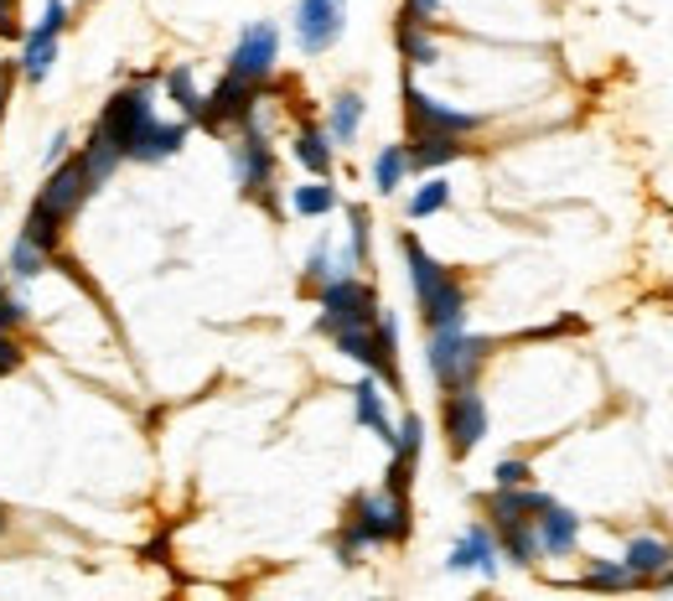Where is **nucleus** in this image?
I'll use <instances>...</instances> for the list:
<instances>
[{"label":"nucleus","mask_w":673,"mask_h":601,"mask_svg":"<svg viewBox=\"0 0 673 601\" xmlns=\"http://www.w3.org/2000/svg\"><path fill=\"white\" fill-rule=\"evenodd\" d=\"M410 539V493H389V487H378V493H358L348 509V524L337 534V560L342 565H358V555L368 550V545H404Z\"/></svg>","instance_id":"1"},{"label":"nucleus","mask_w":673,"mask_h":601,"mask_svg":"<svg viewBox=\"0 0 673 601\" xmlns=\"http://www.w3.org/2000/svg\"><path fill=\"white\" fill-rule=\"evenodd\" d=\"M399 250H404V265H410V285H415V300H419L425 327H430V332H456V327H466V285H462V276L445 270L441 259L430 255L415 233H404Z\"/></svg>","instance_id":"2"},{"label":"nucleus","mask_w":673,"mask_h":601,"mask_svg":"<svg viewBox=\"0 0 673 601\" xmlns=\"http://www.w3.org/2000/svg\"><path fill=\"white\" fill-rule=\"evenodd\" d=\"M332 343H337L342 358L363 363L378 384L399 389V322L389 311H378V322H368V327H342V332H332Z\"/></svg>","instance_id":"3"},{"label":"nucleus","mask_w":673,"mask_h":601,"mask_svg":"<svg viewBox=\"0 0 673 601\" xmlns=\"http://www.w3.org/2000/svg\"><path fill=\"white\" fill-rule=\"evenodd\" d=\"M488 353H492V337H471L466 327H456V332H430L425 363H430V373H436L441 394H451V389L477 384V373H482V363H488Z\"/></svg>","instance_id":"4"},{"label":"nucleus","mask_w":673,"mask_h":601,"mask_svg":"<svg viewBox=\"0 0 673 601\" xmlns=\"http://www.w3.org/2000/svg\"><path fill=\"white\" fill-rule=\"evenodd\" d=\"M316 300H322V317H316V332H342V327H368L378 322V296H373V285H363L358 276H337L326 280L322 291H316Z\"/></svg>","instance_id":"5"},{"label":"nucleus","mask_w":673,"mask_h":601,"mask_svg":"<svg viewBox=\"0 0 673 601\" xmlns=\"http://www.w3.org/2000/svg\"><path fill=\"white\" fill-rule=\"evenodd\" d=\"M156 84L151 78H135L130 89H119L109 104H104V115L93 119V130H104V136L115 140L119 151H125V162H130V145H135V136L156 119Z\"/></svg>","instance_id":"6"},{"label":"nucleus","mask_w":673,"mask_h":601,"mask_svg":"<svg viewBox=\"0 0 673 601\" xmlns=\"http://www.w3.org/2000/svg\"><path fill=\"white\" fill-rule=\"evenodd\" d=\"M229 162H233V177H238V192L244 197H264V187L275 182V151H270V140L259 130V119L238 125V136L229 140Z\"/></svg>","instance_id":"7"},{"label":"nucleus","mask_w":673,"mask_h":601,"mask_svg":"<svg viewBox=\"0 0 673 601\" xmlns=\"http://www.w3.org/2000/svg\"><path fill=\"white\" fill-rule=\"evenodd\" d=\"M404 125H410V136H471V130H482V115H466V110H451L441 99H430V93H419L410 78H404Z\"/></svg>","instance_id":"8"},{"label":"nucleus","mask_w":673,"mask_h":601,"mask_svg":"<svg viewBox=\"0 0 673 601\" xmlns=\"http://www.w3.org/2000/svg\"><path fill=\"white\" fill-rule=\"evenodd\" d=\"M280 63V26L275 22H249L244 37L233 42L229 52V73L244 78V84H270Z\"/></svg>","instance_id":"9"},{"label":"nucleus","mask_w":673,"mask_h":601,"mask_svg":"<svg viewBox=\"0 0 673 601\" xmlns=\"http://www.w3.org/2000/svg\"><path fill=\"white\" fill-rule=\"evenodd\" d=\"M441 425H445V440H451V457L477 451V440L488 436V399L477 394V384H466V389H451V394H445Z\"/></svg>","instance_id":"10"},{"label":"nucleus","mask_w":673,"mask_h":601,"mask_svg":"<svg viewBox=\"0 0 673 601\" xmlns=\"http://www.w3.org/2000/svg\"><path fill=\"white\" fill-rule=\"evenodd\" d=\"M342 26H348V0H301L296 5V42L306 57H322L342 42Z\"/></svg>","instance_id":"11"},{"label":"nucleus","mask_w":673,"mask_h":601,"mask_svg":"<svg viewBox=\"0 0 673 601\" xmlns=\"http://www.w3.org/2000/svg\"><path fill=\"white\" fill-rule=\"evenodd\" d=\"M497 529L492 524H466V534L451 545V555H445V571H482V576H497Z\"/></svg>","instance_id":"12"},{"label":"nucleus","mask_w":673,"mask_h":601,"mask_svg":"<svg viewBox=\"0 0 673 601\" xmlns=\"http://www.w3.org/2000/svg\"><path fill=\"white\" fill-rule=\"evenodd\" d=\"M482 503H488L492 529H503V524H523V519H539V513L549 509L555 498H549V493H539L534 483H523V487H492Z\"/></svg>","instance_id":"13"},{"label":"nucleus","mask_w":673,"mask_h":601,"mask_svg":"<svg viewBox=\"0 0 673 601\" xmlns=\"http://www.w3.org/2000/svg\"><path fill=\"white\" fill-rule=\"evenodd\" d=\"M182 140H186V119H151L145 130L135 136V145H130V162H145V166H156V162H171L177 151H182Z\"/></svg>","instance_id":"14"},{"label":"nucleus","mask_w":673,"mask_h":601,"mask_svg":"<svg viewBox=\"0 0 673 601\" xmlns=\"http://www.w3.org/2000/svg\"><path fill=\"white\" fill-rule=\"evenodd\" d=\"M622 565L637 576V586H652L673 565V545L669 539H652V534H637L627 545V555H622Z\"/></svg>","instance_id":"15"},{"label":"nucleus","mask_w":673,"mask_h":601,"mask_svg":"<svg viewBox=\"0 0 673 601\" xmlns=\"http://www.w3.org/2000/svg\"><path fill=\"white\" fill-rule=\"evenodd\" d=\"M539 529V545H544V555H575V539H581V519L570 509H559V503H549V509L534 519Z\"/></svg>","instance_id":"16"},{"label":"nucleus","mask_w":673,"mask_h":601,"mask_svg":"<svg viewBox=\"0 0 673 601\" xmlns=\"http://www.w3.org/2000/svg\"><path fill=\"white\" fill-rule=\"evenodd\" d=\"M404 156H410V171H436L445 162H462L466 145L462 136H410L404 140Z\"/></svg>","instance_id":"17"},{"label":"nucleus","mask_w":673,"mask_h":601,"mask_svg":"<svg viewBox=\"0 0 673 601\" xmlns=\"http://www.w3.org/2000/svg\"><path fill=\"white\" fill-rule=\"evenodd\" d=\"M352 415H358V425H368L373 436L394 440V420H389V410H384V389H378L373 373H363L358 389H352Z\"/></svg>","instance_id":"18"},{"label":"nucleus","mask_w":673,"mask_h":601,"mask_svg":"<svg viewBox=\"0 0 673 601\" xmlns=\"http://www.w3.org/2000/svg\"><path fill=\"white\" fill-rule=\"evenodd\" d=\"M73 156L83 162V171H89L93 192H99V187H104V182H109V177H115V171H119V166H125V151H119V145H115V140H109V136H104V130H93V136H89V145H78Z\"/></svg>","instance_id":"19"},{"label":"nucleus","mask_w":673,"mask_h":601,"mask_svg":"<svg viewBox=\"0 0 673 601\" xmlns=\"http://www.w3.org/2000/svg\"><path fill=\"white\" fill-rule=\"evenodd\" d=\"M52 63H57V37H52L47 26H31L22 37V63H16V73H22L26 84H42L47 73H52Z\"/></svg>","instance_id":"20"},{"label":"nucleus","mask_w":673,"mask_h":601,"mask_svg":"<svg viewBox=\"0 0 673 601\" xmlns=\"http://www.w3.org/2000/svg\"><path fill=\"white\" fill-rule=\"evenodd\" d=\"M161 89H166V99L182 110L186 125H197V119H203V99H208V93L197 89V78H192V68H186V63H177V68L166 73Z\"/></svg>","instance_id":"21"},{"label":"nucleus","mask_w":673,"mask_h":601,"mask_svg":"<svg viewBox=\"0 0 673 601\" xmlns=\"http://www.w3.org/2000/svg\"><path fill=\"white\" fill-rule=\"evenodd\" d=\"M363 93H337L332 99V115H326V136H332V145H352L358 140V125H363Z\"/></svg>","instance_id":"22"},{"label":"nucleus","mask_w":673,"mask_h":601,"mask_svg":"<svg viewBox=\"0 0 673 601\" xmlns=\"http://www.w3.org/2000/svg\"><path fill=\"white\" fill-rule=\"evenodd\" d=\"M497 550H503V560H513V565H534V560L544 555L534 519H523V524H503V529H497Z\"/></svg>","instance_id":"23"},{"label":"nucleus","mask_w":673,"mask_h":601,"mask_svg":"<svg viewBox=\"0 0 673 601\" xmlns=\"http://www.w3.org/2000/svg\"><path fill=\"white\" fill-rule=\"evenodd\" d=\"M399 52H404L410 68L441 63V47H436V37H430V26H419V22H399Z\"/></svg>","instance_id":"24"},{"label":"nucleus","mask_w":673,"mask_h":601,"mask_svg":"<svg viewBox=\"0 0 673 601\" xmlns=\"http://www.w3.org/2000/svg\"><path fill=\"white\" fill-rule=\"evenodd\" d=\"M296 162H301L311 177H332V136L316 130V125H306L301 136H296Z\"/></svg>","instance_id":"25"},{"label":"nucleus","mask_w":673,"mask_h":601,"mask_svg":"<svg viewBox=\"0 0 673 601\" xmlns=\"http://www.w3.org/2000/svg\"><path fill=\"white\" fill-rule=\"evenodd\" d=\"M290 208L301 213V218H326V213L337 208V187L326 182V177H311L306 187L290 192Z\"/></svg>","instance_id":"26"},{"label":"nucleus","mask_w":673,"mask_h":601,"mask_svg":"<svg viewBox=\"0 0 673 601\" xmlns=\"http://www.w3.org/2000/svg\"><path fill=\"white\" fill-rule=\"evenodd\" d=\"M42 270H47V255L26 239V233H16V244H11V255H5V276L16 280V285H31Z\"/></svg>","instance_id":"27"},{"label":"nucleus","mask_w":673,"mask_h":601,"mask_svg":"<svg viewBox=\"0 0 673 601\" xmlns=\"http://www.w3.org/2000/svg\"><path fill=\"white\" fill-rule=\"evenodd\" d=\"M389 451H394V462H399V466H410V472H415L419 451H425V420H419L415 410H410V415L399 420L394 440H389Z\"/></svg>","instance_id":"28"},{"label":"nucleus","mask_w":673,"mask_h":601,"mask_svg":"<svg viewBox=\"0 0 673 601\" xmlns=\"http://www.w3.org/2000/svg\"><path fill=\"white\" fill-rule=\"evenodd\" d=\"M404 177H410V156H404V145H384L378 162H373V187L389 197V192L404 187Z\"/></svg>","instance_id":"29"},{"label":"nucleus","mask_w":673,"mask_h":601,"mask_svg":"<svg viewBox=\"0 0 673 601\" xmlns=\"http://www.w3.org/2000/svg\"><path fill=\"white\" fill-rule=\"evenodd\" d=\"M31 322V306H26L22 291H11V276L0 280V332H22Z\"/></svg>","instance_id":"30"},{"label":"nucleus","mask_w":673,"mask_h":601,"mask_svg":"<svg viewBox=\"0 0 673 601\" xmlns=\"http://www.w3.org/2000/svg\"><path fill=\"white\" fill-rule=\"evenodd\" d=\"M581 586H596V591H627V586H637V576H632L627 565L601 560V565H591V571L581 576Z\"/></svg>","instance_id":"31"},{"label":"nucleus","mask_w":673,"mask_h":601,"mask_svg":"<svg viewBox=\"0 0 673 601\" xmlns=\"http://www.w3.org/2000/svg\"><path fill=\"white\" fill-rule=\"evenodd\" d=\"M445 203H451V182L430 177V182H419V192L410 197V218H430V213H441Z\"/></svg>","instance_id":"32"},{"label":"nucleus","mask_w":673,"mask_h":601,"mask_svg":"<svg viewBox=\"0 0 673 601\" xmlns=\"http://www.w3.org/2000/svg\"><path fill=\"white\" fill-rule=\"evenodd\" d=\"M337 276H342V270H337V255H332V244H326V239H316V250L306 255V285H316V291H322L326 280H337Z\"/></svg>","instance_id":"33"},{"label":"nucleus","mask_w":673,"mask_h":601,"mask_svg":"<svg viewBox=\"0 0 673 601\" xmlns=\"http://www.w3.org/2000/svg\"><path fill=\"white\" fill-rule=\"evenodd\" d=\"M441 16V0H404V11H399V22H419V26H436Z\"/></svg>","instance_id":"34"},{"label":"nucleus","mask_w":673,"mask_h":601,"mask_svg":"<svg viewBox=\"0 0 673 601\" xmlns=\"http://www.w3.org/2000/svg\"><path fill=\"white\" fill-rule=\"evenodd\" d=\"M497 487H523V483H534V466L529 462H497Z\"/></svg>","instance_id":"35"},{"label":"nucleus","mask_w":673,"mask_h":601,"mask_svg":"<svg viewBox=\"0 0 673 601\" xmlns=\"http://www.w3.org/2000/svg\"><path fill=\"white\" fill-rule=\"evenodd\" d=\"M16 369H22V343H16V332H0V379Z\"/></svg>","instance_id":"36"},{"label":"nucleus","mask_w":673,"mask_h":601,"mask_svg":"<svg viewBox=\"0 0 673 601\" xmlns=\"http://www.w3.org/2000/svg\"><path fill=\"white\" fill-rule=\"evenodd\" d=\"M63 156H73V140H68V130H57V136L47 140V166H57Z\"/></svg>","instance_id":"37"},{"label":"nucleus","mask_w":673,"mask_h":601,"mask_svg":"<svg viewBox=\"0 0 673 601\" xmlns=\"http://www.w3.org/2000/svg\"><path fill=\"white\" fill-rule=\"evenodd\" d=\"M11 529V513H5V503H0V534Z\"/></svg>","instance_id":"38"},{"label":"nucleus","mask_w":673,"mask_h":601,"mask_svg":"<svg viewBox=\"0 0 673 601\" xmlns=\"http://www.w3.org/2000/svg\"><path fill=\"white\" fill-rule=\"evenodd\" d=\"M0 11H16V0H0Z\"/></svg>","instance_id":"39"}]
</instances>
